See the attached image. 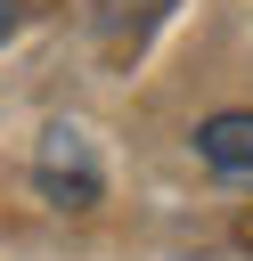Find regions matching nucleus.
Returning a JSON list of instances; mask_svg holds the SVG:
<instances>
[{
	"label": "nucleus",
	"mask_w": 253,
	"mask_h": 261,
	"mask_svg": "<svg viewBox=\"0 0 253 261\" xmlns=\"http://www.w3.org/2000/svg\"><path fill=\"white\" fill-rule=\"evenodd\" d=\"M196 155L229 179V188H253V114H212L196 130Z\"/></svg>",
	"instance_id": "2"
},
{
	"label": "nucleus",
	"mask_w": 253,
	"mask_h": 261,
	"mask_svg": "<svg viewBox=\"0 0 253 261\" xmlns=\"http://www.w3.org/2000/svg\"><path fill=\"white\" fill-rule=\"evenodd\" d=\"M16 24H24V0H0V41H8Z\"/></svg>",
	"instance_id": "3"
},
{
	"label": "nucleus",
	"mask_w": 253,
	"mask_h": 261,
	"mask_svg": "<svg viewBox=\"0 0 253 261\" xmlns=\"http://www.w3.org/2000/svg\"><path fill=\"white\" fill-rule=\"evenodd\" d=\"M33 188L49 196V204H65V212H90L98 204V155H90V139L73 130V122H57L49 139H41V155H33Z\"/></svg>",
	"instance_id": "1"
}]
</instances>
